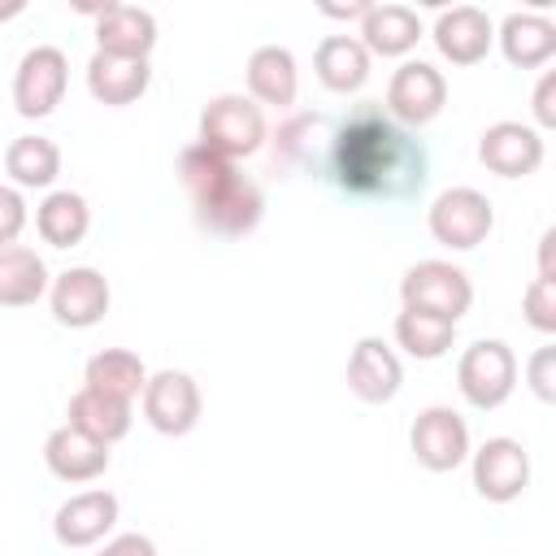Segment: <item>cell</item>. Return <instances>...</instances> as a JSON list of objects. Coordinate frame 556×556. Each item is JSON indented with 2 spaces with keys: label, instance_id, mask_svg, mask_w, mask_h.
<instances>
[{
  "label": "cell",
  "instance_id": "obj_4",
  "mask_svg": "<svg viewBox=\"0 0 556 556\" xmlns=\"http://www.w3.org/2000/svg\"><path fill=\"white\" fill-rule=\"evenodd\" d=\"M456 387L473 408H500L517 387V356L504 339H478L456 361Z\"/></svg>",
  "mask_w": 556,
  "mask_h": 556
},
{
  "label": "cell",
  "instance_id": "obj_13",
  "mask_svg": "<svg viewBox=\"0 0 556 556\" xmlns=\"http://www.w3.org/2000/svg\"><path fill=\"white\" fill-rule=\"evenodd\" d=\"M478 161L495 178H530L543 165V135L526 122H491L478 135Z\"/></svg>",
  "mask_w": 556,
  "mask_h": 556
},
{
  "label": "cell",
  "instance_id": "obj_22",
  "mask_svg": "<svg viewBox=\"0 0 556 556\" xmlns=\"http://www.w3.org/2000/svg\"><path fill=\"white\" fill-rule=\"evenodd\" d=\"M495 43H500L508 65L539 70L556 56V26L543 13H508L504 26L495 30Z\"/></svg>",
  "mask_w": 556,
  "mask_h": 556
},
{
  "label": "cell",
  "instance_id": "obj_23",
  "mask_svg": "<svg viewBox=\"0 0 556 556\" xmlns=\"http://www.w3.org/2000/svg\"><path fill=\"white\" fill-rule=\"evenodd\" d=\"M148 83H152L148 61H126V56H104V52L87 61V91L109 109L135 104L148 91Z\"/></svg>",
  "mask_w": 556,
  "mask_h": 556
},
{
  "label": "cell",
  "instance_id": "obj_9",
  "mask_svg": "<svg viewBox=\"0 0 556 556\" xmlns=\"http://www.w3.org/2000/svg\"><path fill=\"white\" fill-rule=\"evenodd\" d=\"M65 87H70V61H65V52L52 48V43H39V48H30L17 61V74H13V109L22 117H48L65 100Z\"/></svg>",
  "mask_w": 556,
  "mask_h": 556
},
{
  "label": "cell",
  "instance_id": "obj_30",
  "mask_svg": "<svg viewBox=\"0 0 556 556\" xmlns=\"http://www.w3.org/2000/svg\"><path fill=\"white\" fill-rule=\"evenodd\" d=\"M521 308L539 334H552L556 330V278H534L521 295Z\"/></svg>",
  "mask_w": 556,
  "mask_h": 556
},
{
  "label": "cell",
  "instance_id": "obj_35",
  "mask_svg": "<svg viewBox=\"0 0 556 556\" xmlns=\"http://www.w3.org/2000/svg\"><path fill=\"white\" fill-rule=\"evenodd\" d=\"M552 243H556V230H543V239H539V278H556V269H552Z\"/></svg>",
  "mask_w": 556,
  "mask_h": 556
},
{
  "label": "cell",
  "instance_id": "obj_5",
  "mask_svg": "<svg viewBox=\"0 0 556 556\" xmlns=\"http://www.w3.org/2000/svg\"><path fill=\"white\" fill-rule=\"evenodd\" d=\"M426 226H430L434 243H443L452 252H469V248L486 243V235L495 230V208L478 187H447L426 208Z\"/></svg>",
  "mask_w": 556,
  "mask_h": 556
},
{
  "label": "cell",
  "instance_id": "obj_26",
  "mask_svg": "<svg viewBox=\"0 0 556 556\" xmlns=\"http://www.w3.org/2000/svg\"><path fill=\"white\" fill-rule=\"evenodd\" d=\"M143 382H148V369L126 348H104L83 369V387H91L100 395H113V400H126V404H135L143 395Z\"/></svg>",
  "mask_w": 556,
  "mask_h": 556
},
{
  "label": "cell",
  "instance_id": "obj_12",
  "mask_svg": "<svg viewBox=\"0 0 556 556\" xmlns=\"http://www.w3.org/2000/svg\"><path fill=\"white\" fill-rule=\"evenodd\" d=\"M109 300H113L109 278H104L100 269H91V265H74V269H65V274H56L52 287H48L52 317H56L61 326H70V330H87V326L104 321Z\"/></svg>",
  "mask_w": 556,
  "mask_h": 556
},
{
  "label": "cell",
  "instance_id": "obj_8",
  "mask_svg": "<svg viewBox=\"0 0 556 556\" xmlns=\"http://www.w3.org/2000/svg\"><path fill=\"white\" fill-rule=\"evenodd\" d=\"M408 447H413L417 465L430 469V473H452L473 452L465 417L456 408H447V404H430V408L417 413V421L408 430Z\"/></svg>",
  "mask_w": 556,
  "mask_h": 556
},
{
  "label": "cell",
  "instance_id": "obj_1",
  "mask_svg": "<svg viewBox=\"0 0 556 556\" xmlns=\"http://www.w3.org/2000/svg\"><path fill=\"white\" fill-rule=\"evenodd\" d=\"M334 178L352 195L369 200H400L421 191L426 182V152L404 135L400 122L378 113L374 104L356 109L334 135Z\"/></svg>",
  "mask_w": 556,
  "mask_h": 556
},
{
  "label": "cell",
  "instance_id": "obj_27",
  "mask_svg": "<svg viewBox=\"0 0 556 556\" xmlns=\"http://www.w3.org/2000/svg\"><path fill=\"white\" fill-rule=\"evenodd\" d=\"M35 230L52 248H78L91 230V208L78 191H48L35 208Z\"/></svg>",
  "mask_w": 556,
  "mask_h": 556
},
{
  "label": "cell",
  "instance_id": "obj_28",
  "mask_svg": "<svg viewBox=\"0 0 556 556\" xmlns=\"http://www.w3.org/2000/svg\"><path fill=\"white\" fill-rule=\"evenodd\" d=\"M4 174L13 187H52L61 174V148L43 135H17L4 148Z\"/></svg>",
  "mask_w": 556,
  "mask_h": 556
},
{
  "label": "cell",
  "instance_id": "obj_33",
  "mask_svg": "<svg viewBox=\"0 0 556 556\" xmlns=\"http://www.w3.org/2000/svg\"><path fill=\"white\" fill-rule=\"evenodd\" d=\"M96 556H156V543H152L148 534H117V539H109Z\"/></svg>",
  "mask_w": 556,
  "mask_h": 556
},
{
  "label": "cell",
  "instance_id": "obj_24",
  "mask_svg": "<svg viewBox=\"0 0 556 556\" xmlns=\"http://www.w3.org/2000/svg\"><path fill=\"white\" fill-rule=\"evenodd\" d=\"M65 426H74V430H83V434H91L96 443H117V439H126L130 434V404L126 400H113V395H100V391H91V387H83V391H74L70 395V408H65Z\"/></svg>",
  "mask_w": 556,
  "mask_h": 556
},
{
  "label": "cell",
  "instance_id": "obj_19",
  "mask_svg": "<svg viewBox=\"0 0 556 556\" xmlns=\"http://www.w3.org/2000/svg\"><path fill=\"white\" fill-rule=\"evenodd\" d=\"M248 100L252 104H274V109H291L295 104V91H300V70H295V56L291 48H278V43H261L252 56H248Z\"/></svg>",
  "mask_w": 556,
  "mask_h": 556
},
{
  "label": "cell",
  "instance_id": "obj_34",
  "mask_svg": "<svg viewBox=\"0 0 556 556\" xmlns=\"http://www.w3.org/2000/svg\"><path fill=\"white\" fill-rule=\"evenodd\" d=\"M534 117H539V126H556V74L552 70L534 87Z\"/></svg>",
  "mask_w": 556,
  "mask_h": 556
},
{
  "label": "cell",
  "instance_id": "obj_25",
  "mask_svg": "<svg viewBox=\"0 0 556 556\" xmlns=\"http://www.w3.org/2000/svg\"><path fill=\"white\" fill-rule=\"evenodd\" d=\"M48 287H52V274L35 248H22V243L0 248V304L4 308H26L39 295H48Z\"/></svg>",
  "mask_w": 556,
  "mask_h": 556
},
{
  "label": "cell",
  "instance_id": "obj_10",
  "mask_svg": "<svg viewBox=\"0 0 556 556\" xmlns=\"http://www.w3.org/2000/svg\"><path fill=\"white\" fill-rule=\"evenodd\" d=\"M447 104V78L430 61H404L387 83V113L400 126H426Z\"/></svg>",
  "mask_w": 556,
  "mask_h": 556
},
{
  "label": "cell",
  "instance_id": "obj_11",
  "mask_svg": "<svg viewBox=\"0 0 556 556\" xmlns=\"http://www.w3.org/2000/svg\"><path fill=\"white\" fill-rule=\"evenodd\" d=\"M473 465V491L486 504H513L530 486V452L517 439H486L478 452H469Z\"/></svg>",
  "mask_w": 556,
  "mask_h": 556
},
{
  "label": "cell",
  "instance_id": "obj_32",
  "mask_svg": "<svg viewBox=\"0 0 556 556\" xmlns=\"http://www.w3.org/2000/svg\"><path fill=\"white\" fill-rule=\"evenodd\" d=\"M526 382L539 400H556V348H539L526 365Z\"/></svg>",
  "mask_w": 556,
  "mask_h": 556
},
{
  "label": "cell",
  "instance_id": "obj_14",
  "mask_svg": "<svg viewBox=\"0 0 556 556\" xmlns=\"http://www.w3.org/2000/svg\"><path fill=\"white\" fill-rule=\"evenodd\" d=\"M113 526H117V495L104 486L70 495L52 517V534L61 547H96Z\"/></svg>",
  "mask_w": 556,
  "mask_h": 556
},
{
  "label": "cell",
  "instance_id": "obj_17",
  "mask_svg": "<svg viewBox=\"0 0 556 556\" xmlns=\"http://www.w3.org/2000/svg\"><path fill=\"white\" fill-rule=\"evenodd\" d=\"M400 387H404V365H400L395 348L365 334L348 356V391L365 404H387L400 395Z\"/></svg>",
  "mask_w": 556,
  "mask_h": 556
},
{
  "label": "cell",
  "instance_id": "obj_20",
  "mask_svg": "<svg viewBox=\"0 0 556 556\" xmlns=\"http://www.w3.org/2000/svg\"><path fill=\"white\" fill-rule=\"evenodd\" d=\"M317 83L334 96H356L369 83V52L356 35H326L313 52Z\"/></svg>",
  "mask_w": 556,
  "mask_h": 556
},
{
  "label": "cell",
  "instance_id": "obj_31",
  "mask_svg": "<svg viewBox=\"0 0 556 556\" xmlns=\"http://www.w3.org/2000/svg\"><path fill=\"white\" fill-rule=\"evenodd\" d=\"M22 230H26V200L17 187L0 182V248H13Z\"/></svg>",
  "mask_w": 556,
  "mask_h": 556
},
{
  "label": "cell",
  "instance_id": "obj_3",
  "mask_svg": "<svg viewBox=\"0 0 556 556\" xmlns=\"http://www.w3.org/2000/svg\"><path fill=\"white\" fill-rule=\"evenodd\" d=\"M200 148L217 152L222 161H243L265 143V113L248 96H213L200 113Z\"/></svg>",
  "mask_w": 556,
  "mask_h": 556
},
{
  "label": "cell",
  "instance_id": "obj_36",
  "mask_svg": "<svg viewBox=\"0 0 556 556\" xmlns=\"http://www.w3.org/2000/svg\"><path fill=\"white\" fill-rule=\"evenodd\" d=\"M22 13V4H0V22H9V17H17Z\"/></svg>",
  "mask_w": 556,
  "mask_h": 556
},
{
  "label": "cell",
  "instance_id": "obj_15",
  "mask_svg": "<svg viewBox=\"0 0 556 556\" xmlns=\"http://www.w3.org/2000/svg\"><path fill=\"white\" fill-rule=\"evenodd\" d=\"M156 48V17L139 4H104L96 9V52L148 61Z\"/></svg>",
  "mask_w": 556,
  "mask_h": 556
},
{
  "label": "cell",
  "instance_id": "obj_6",
  "mask_svg": "<svg viewBox=\"0 0 556 556\" xmlns=\"http://www.w3.org/2000/svg\"><path fill=\"white\" fill-rule=\"evenodd\" d=\"M400 300H404V308H421L443 321H460L473 304V282L452 261H417L400 278Z\"/></svg>",
  "mask_w": 556,
  "mask_h": 556
},
{
  "label": "cell",
  "instance_id": "obj_7",
  "mask_svg": "<svg viewBox=\"0 0 556 556\" xmlns=\"http://www.w3.org/2000/svg\"><path fill=\"white\" fill-rule=\"evenodd\" d=\"M139 404H143L148 426H152L156 434H169V439L191 434V430L200 426V408H204L195 378H191V374H182V369L148 374Z\"/></svg>",
  "mask_w": 556,
  "mask_h": 556
},
{
  "label": "cell",
  "instance_id": "obj_21",
  "mask_svg": "<svg viewBox=\"0 0 556 556\" xmlns=\"http://www.w3.org/2000/svg\"><path fill=\"white\" fill-rule=\"evenodd\" d=\"M369 56H404L421 39V17L408 4H369L361 17V35Z\"/></svg>",
  "mask_w": 556,
  "mask_h": 556
},
{
  "label": "cell",
  "instance_id": "obj_16",
  "mask_svg": "<svg viewBox=\"0 0 556 556\" xmlns=\"http://www.w3.org/2000/svg\"><path fill=\"white\" fill-rule=\"evenodd\" d=\"M430 35H434V48H439L443 61L478 65V61H486V52L495 43V22L482 9H473V4H456V9H443L434 17Z\"/></svg>",
  "mask_w": 556,
  "mask_h": 556
},
{
  "label": "cell",
  "instance_id": "obj_29",
  "mask_svg": "<svg viewBox=\"0 0 556 556\" xmlns=\"http://www.w3.org/2000/svg\"><path fill=\"white\" fill-rule=\"evenodd\" d=\"M395 343L413 361H439L456 343V321H443V317L421 313V308H400L395 313Z\"/></svg>",
  "mask_w": 556,
  "mask_h": 556
},
{
  "label": "cell",
  "instance_id": "obj_18",
  "mask_svg": "<svg viewBox=\"0 0 556 556\" xmlns=\"http://www.w3.org/2000/svg\"><path fill=\"white\" fill-rule=\"evenodd\" d=\"M43 465L61 482H96L109 469V447L74 426H56L43 439Z\"/></svg>",
  "mask_w": 556,
  "mask_h": 556
},
{
  "label": "cell",
  "instance_id": "obj_2",
  "mask_svg": "<svg viewBox=\"0 0 556 556\" xmlns=\"http://www.w3.org/2000/svg\"><path fill=\"white\" fill-rule=\"evenodd\" d=\"M178 182L195 208V222L222 239H243L256 230L265 213V195L252 178L235 169V161H222L217 152L191 143L178 156Z\"/></svg>",
  "mask_w": 556,
  "mask_h": 556
}]
</instances>
